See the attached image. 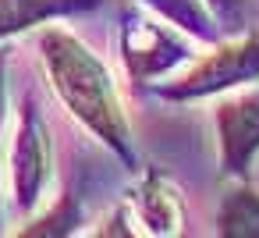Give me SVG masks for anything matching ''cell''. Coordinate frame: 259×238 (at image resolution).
Masks as SVG:
<instances>
[{
  "instance_id": "obj_10",
  "label": "cell",
  "mask_w": 259,
  "mask_h": 238,
  "mask_svg": "<svg viewBox=\"0 0 259 238\" xmlns=\"http://www.w3.org/2000/svg\"><path fill=\"white\" fill-rule=\"evenodd\" d=\"M206 8L213 11L220 32H241L245 29V8H248V0H206Z\"/></svg>"
},
{
  "instance_id": "obj_5",
  "label": "cell",
  "mask_w": 259,
  "mask_h": 238,
  "mask_svg": "<svg viewBox=\"0 0 259 238\" xmlns=\"http://www.w3.org/2000/svg\"><path fill=\"white\" fill-rule=\"evenodd\" d=\"M217 146H220V171L227 178L245 181L252 160L259 156V89L238 93L213 110Z\"/></svg>"
},
{
  "instance_id": "obj_9",
  "label": "cell",
  "mask_w": 259,
  "mask_h": 238,
  "mask_svg": "<svg viewBox=\"0 0 259 238\" xmlns=\"http://www.w3.org/2000/svg\"><path fill=\"white\" fill-rule=\"evenodd\" d=\"M217 234L227 238H259V188L234 185L217 213Z\"/></svg>"
},
{
  "instance_id": "obj_1",
  "label": "cell",
  "mask_w": 259,
  "mask_h": 238,
  "mask_svg": "<svg viewBox=\"0 0 259 238\" xmlns=\"http://www.w3.org/2000/svg\"><path fill=\"white\" fill-rule=\"evenodd\" d=\"M39 54L50 75L54 93L61 96V103L114 153L121 156V164L128 171H139V156H135V142H132V128L128 117L121 110L117 100V86L107 71V64L68 29L61 25H47L39 32Z\"/></svg>"
},
{
  "instance_id": "obj_2",
  "label": "cell",
  "mask_w": 259,
  "mask_h": 238,
  "mask_svg": "<svg viewBox=\"0 0 259 238\" xmlns=\"http://www.w3.org/2000/svg\"><path fill=\"white\" fill-rule=\"evenodd\" d=\"M117 50H121L128 78L135 86L163 78V75H170V71H178L181 64L192 61V43L181 36V29L163 25V18L156 11L146 15L139 4H121Z\"/></svg>"
},
{
  "instance_id": "obj_6",
  "label": "cell",
  "mask_w": 259,
  "mask_h": 238,
  "mask_svg": "<svg viewBox=\"0 0 259 238\" xmlns=\"http://www.w3.org/2000/svg\"><path fill=\"white\" fill-rule=\"evenodd\" d=\"M135 213H139V224H146L142 231L149 234H178L181 231V195L174 192V185L156 174V171H146L139 178V192H135Z\"/></svg>"
},
{
  "instance_id": "obj_3",
  "label": "cell",
  "mask_w": 259,
  "mask_h": 238,
  "mask_svg": "<svg viewBox=\"0 0 259 238\" xmlns=\"http://www.w3.org/2000/svg\"><path fill=\"white\" fill-rule=\"evenodd\" d=\"M259 78V32H245L234 43H217L206 57H199L178 82L163 86L160 96L174 103L217 96Z\"/></svg>"
},
{
  "instance_id": "obj_8",
  "label": "cell",
  "mask_w": 259,
  "mask_h": 238,
  "mask_svg": "<svg viewBox=\"0 0 259 238\" xmlns=\"http://www.w3.org/2000/svg\"><path fill=\"white\" fill-rule=\"evenodd\" d=\"M149 11H156L163 22L178 25L181 32H188L199 43H220L224 32L213 18V11L206 8V0H142Z\"/></svg>"
},
{
  "instance_id": "obj_7",
  "label": "cell",
  "mask_w": 259,
  "mask_h": 238,
  "mask_svg": "<svg viewBox=\"0 0 259 238\" xmlns=\"http://www.w3.org/2000/svg\"><path fill=\"white\" fill-rule=\"evenodd\" d=\"M96 4H103V0H0V39L22 29H32L54 15L89 11Z\"/></svg>"
},
{
  "instance_id": "obj_11",
  "label": "cell",
  "mask_w": 259,
  "mask_h": 238,
  "mask_svg": "<svg viewBox=\"0 0 259 238\" xmlns=\"http://www.w3.org/2000/svg\"><path fill=\"white\" fill-rule=\"evenodd\" d=\"M8 61L11 50H0V149H4V121H8Z\"/></svg>"
},
{
  "instance_id": "obj_4",
  "label": "cell",
  "mask_w": 259,
  "mask_h": 238,
  "mask_svg": "<svg viewBox=\"0 0 259 238\" xmlns=\"http://www.w3.org/2000/svg\"><path fill=\"white\" fill-rule=\"evenodd\" d=\"M54 146L43 107L36 96H25L18 107V132L11 142V203L15 210H36L50 181Z\"/></svg>"
}]
</instances>
